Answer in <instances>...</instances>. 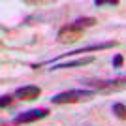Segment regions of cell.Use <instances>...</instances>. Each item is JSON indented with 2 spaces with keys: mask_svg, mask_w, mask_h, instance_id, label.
<instances>
[{
  "mask_svg": "<svg viewBox=\"0 0 126 126\" xmlns=\"http://www.w3.org/2000/svg\"><path fill=\"white\" fill-rule=\"evenodd\" d=\"M96 96V90H85V89H72L58 92L51 98V104L64 105V104H79V102H89Z\"/></svg>",
  "mask_w": 126,
  "mask_h": 126,
  "instance_id": "6da1fadb",
  "label": "cell"
},
{
  "mask_svg": "<svg viewBox=\"0 0 126 126\" xmlns=\"http://www.w3.org/2000/svg\"><path fill=\"white\" fill-rule=\"evenodd\" d=\"M94 6L96 8H102V6H119V0H94Z\"/></svg>",
  "mask_w": 126,
  "mask_h": 126,
  "instance_id": "30bf717a",
  "label": "cell"
},
{
  "mask_svg": "<svg viewBox=\"0 0 126 126\" xmlns=\"http://www.w3.org/2000/svg\"><path fill=\"white\" fill-rule=\"evenodd\" d=\"M111 111H113V115H115L119 121L126 122V105L122 104V102H117V104H113Z\"/></svg>",
  "mask_w": 126,
  "mask_h": 126,
  "instance_id": "ba28073f",
  "label": "cell"
},
{
  "mask_svg": "<svg viewBox=\"0 0 126 126\" xmlns=\"http://www.w3.org/2000/svg\"><path fill=\"white\" fill-rule=\"evenodd\" d=\"M119 45L117 40H109V42H102V43H92V45H85L81 49H75V51L68 53V55H83V53H92V51H105V49H113Z\"/></svg>",
  "mask_w": 126,
  "mask_h": 126,
  "instance_id": "8992f818",
  "label": "cell"
},
{
  "mask_svg": "<svg viewBox=\"0 0 126 126\" xmlns=\"http://www.w3.org/2000/svg\"><path fill=\"white\" fill-rule=\"evenodd\" d=\"M87 87H90L96 92H121L126 90V77H115V79H87Z\"/></svg>",
  "mask_w": 126,
  "mask_h": 126,
  "instance_id": "7a4b0ae2",
  "label": "cell"
},
{
  "mask_svg": "<svg viewBox=\"0 0 126 126\" xmlns=\"http://www.w3.org/2000/svg\"><path fill=\"white\" fill-rule=\"evenodd\" d=\"M85 36V28L77 26L75 23H70V25H64L57 34V42L58 43H64V45H68V43H75L79 42L81 38Z\"/></svg>",
  "mask_w": 126,
  "mask_h": 126,
  "instance_id": "3957f363",
  "label": "cell"
},
{
  "mask_svg": "<svg viewBox=\"0 0 126 126\" xmlns=\"http://www.w3.org/2000/svg\"><path fill=\"white\" fill-rule=\"evenodd\" d=\"M13 96L21 102H32V100H36V98L42 96V89L36 87V85H26V87H19L13 92Z\"/></svg>",
  "mask_w": 126,
  "mask_h": 126,
  "instance_id": "5b68a950",
  "label": "cell"
},
{
  "mask_svg": "<svg viewBox=\"0 0 126 126\" xmlns=\"http://www.w3.org/2000/svg\"><path fill=\"white\" fill-rule=\"evenodd\" d=\"M13 98H15V96L4 94V96H2V100H0V107H2V109H6L8 105H11V104H13Z\"/></svg>",
  "mask_w": 126,
  "mask_h": 126,
  "instance_id": "8fae6325",
  "label": "cell"
},
{
  "mask_svg": "<svg viewBox=\"0 0 126 126\" xmlns=\"http://www.w3.org/2000/svg\"><path fill=\"white\" fill-rule=\"evenodd\" d=\"M122 64H124V57H122V55H115V57H113V68L121 70Z\"/></svg>",
  "mask_w": 126,
  "mask_h": 126,
  "instance_id": "7c38bea8",
  "label": "cell"
},
{
  "mask_svg": "<svg viewBox=\"0 0 126 126\" xmlns=\"http://www.w3.org/2000/svg\"><path fill=\"white\" fill-rule=\"evenodd\" d=\"M49 115V109L47 107H38V109H28V111H23L19 115H15V119L11 121V124L15 126H21V124H32V122H38L40 119H45Z\"/></svg>",
  "mask_w": 126,
  "mask_h": 126,
  "instance_id": "277c9868",
  "label": "cell"
},
{
  "mask_svg": "<svg viewBox=\"0 0 126 126\" xmlns=\"http://www.w3.org/2000/svg\"><path fill=\"white\" fill-rule=\"evenodd\" d=\"M77 26H81V28H89V26H94L96 23V19L94 17H81V19H77V21H74Z\"/></svg>",
  "mask_w": 126,
  "mask_h": 126,
  "instance_id": "9c48e42d",
  "label": "cell"
},
{
  "mask_svg": "<svg viewBox=\"0 0 126 126\" xmlns=\"http://www.w3.org/2000/svg\"><path fill=\"white\" fill-rule=\"evenodd\" d=\"M94 62V57H81V58H75V60H70V62H64V64H53L51 70H68V68H81V66H87V64H92Z\"/></svg>",
  "mask_w": 126,
  "mask_h": 126,
  "instance_id": "52a82bcc",
  "label": "cell"
}]
</instances>
